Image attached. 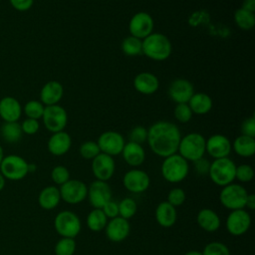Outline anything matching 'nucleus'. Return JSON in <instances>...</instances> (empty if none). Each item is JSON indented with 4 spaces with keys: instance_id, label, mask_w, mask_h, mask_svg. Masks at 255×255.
Wrapping results in <instances>:
<instances>
[{
    "instance_id": "obj_1",
    "label": "nucleus",
    "mask_w": 255,
    "mask_h": 255,
    "mask_svg": "<svg viewBox=\"0 0 255 255\" xmlns=\"http://www.w3.org/2000/svg\"><path fill=\"white\" fill-rule=\"evenodd\" d=\"M180 138L178 127L171 122L158 121L147 128L146 142L149 148L154 154L163 158L177 152Z\"/></svg>"
},
{
    "instance_id": "obj_2",
    "label": "nucleus",
    "mask_w": 255,
    "mask_h": 255,
    "mask_svg": "<svg viewBox=\"0 0 255 255\" xmlns=\"http://www.w3.org/2000/svg\"><path fill=\"white\" fill-rule=\"evenodd\" d=\"M171 51V43L164 34L151 33L142 40V54L153 61L166 60Z\"/></svg>"
},
{
    "instance_id": "obj_3",
    "label": "nucleus",
    "mask_w": 255,
    "mask_h": 255,
    "mask_svg": "<svg viewBox=\"0 0 255 255\" xmlns=\"http://www.w3.org/2000/svg\"><path fill=\"white\" fill-rule=\"evenodd\" d=\"M162 177L170 183H178L186 178L189 172V164L180 154L173 153L163 158L160 166Z\"/></svg>"
},
{
    "instance_id": "obj_4",
    "label": "nucleus",
    "mask_w": 255,
    "mask_h": 255,
    "mask_svg": "<svg viewBox=\"0 0 255 255\" xmlns=\"http://www.w3.org/2000/svg\"><path fill=\"white\" fill-rule=\"evenodd\" d=\"M206 138L198 132H190L181 136L177 153L187 161H194L204 156Z\"/></svg>"
},
{
    "instance_id": "obj_5",
    "label": "nucleus",
    "mask_w": 255,
    "mask_h": 255,
    "mask_svg": "<svg viewBox=\"0 0 255 255\" xmlns=\"http://www.w3.org/2000/svg\"><path fill=\"white\" fill-rule=\"evenodd\" d=\"M236 164L229 157L217 158L210 162L208 175L213 183L218 186H225L235 179Z\"/></svg>"
},
{
    "instance_id": "obj_6",
    "label": "nucleus",
    "mask_w": 255,
    "mask_h": 255,
    "mask_svg": "<svg viewBox=\"0 0 255 255\" xmlns=\"http://www.w3.org/2000/svg\"><path fill=\"white\" fill-rule=\"evenodd\" d=\"M248 192L241 184L230 183L222 187L219 193L220 203L227 209L236 210L245 208Z\"/></svg>"
},
{
    "instance_id": "obj_7",
    "label": "nucleus",
    "mask_w": 255,
    "mask_h": 255,
    "mask_svg": "<svg viewBox=\"0 0 255 255\" xmlns=\"http://www.w3.org/2000/svg\"><path fill=\"white\" fill-rule=\"evenodd\" d=\"M54 227L59 235L67 238H75L81 231L79 216L70 210L60 211L54 219Z\"/></svg>"
},
{
    "instance_id": "obj_8",
    "label": "nucleus",
    "mask_w": 255,
    "mask_h": 255,
    "mask_svg": "<svg viewBox=\"0 0 255 255\" xmlns=\"http://www.w3.org/2000/svg\"><path fill=\"white\" fill-rule=\"evenodd\" d=\"M0 172L5 178L10 180L23 179L29 172L28 162L23 157L16 154L4 156L0 165Z\"/></svg>"
},
{
    "instance_id": "obj_9",
    "label": "nucleus",
    "mask_w": 255,
    "mask_h": 255,
    "mask_svg": "<svg viewBox=\"0 0 255 255\" xmlns=\"http://www.w3.org/2000/svg\"><path fill=\"white\" fill-rule=\"evenodd\" d=\"M42 119L45 128L53 133L64 130L68 123L67 112L59 105L46 106Z\"/></svg>"
},
{
    "instance_id": "obj_10",
    "label": "nucleus",
    "mask_w": 255,
    "mask_h": 255,
    "mask_svg": "<svg viewBox=\"0 0 255 255\" xmlns=\"http://www.w3.org/2000/svg\"><path fill=\"white\" fill-rule=\"evenodd\" d=\"M61 199L69 204H78L83 202L88 195L87 184L79 179H69L60 185Z\"/></svg>"
},
{
    "instance_id": "obj_11",
    "label": "nucleus",
    "mask_w": 255,
    "mask_h": 255,
    "mask_svg": "<svg viewBox=\"0 0 255 255\" xmlns=\"http://www.w3.org/2000/svg\"><path fill=\"white\" fill-rule=\"evenodd\" d=\"M251 225V216L245 208L231 210L228 214L225 226L229 234L233 236H241L245 234Z\"/></svg>"
},
{
    "instance_id": "obj_12",
    "label": "nucleus",
    "mask_w": 255,
    "mask_h": 255,
    "mask_svg": "<svg viewBox=\"0 0 255 255\" xmlns=\"http://www.w3.org/2000/svg\"><path fill=\"white\" fill-rule=\"evenodd\" d=\"M97 143L100 147L101 152L111 156H115L122 153L126 141L124 136L120 132L115 130H107L101 133L97 140Z\"/></svg>"
},
{
    "instance_id": "obj_13",
    "label": "nucleus",
    "mask_w": 255,
    "mask_h": 255,
    "mask_svg": "<svg viewBox=\"0 0 255 255\" xmlns=\"http://www.w3.org/2000/svg\"><path fill=\"white\" fill-rule=\"evenodd\" d=\"M125 188L133 193H141L145 191L150 184L149 175L142 169L132 168L128 170L123 177Z\"/></svg>"
},
{
    "instance_id": "obj_14",
    "label": "nucleus",
    "mask_w": 255,
    "mask_h": 255,
    "mask_svg": "<svg viewBox=\"0 0 255 255\" xmlns=\"http://www.w3.org/2000/svg\"><path fill=\"white\" fill-rule=\"evenodd\" d=\"M153 19L146 12H137L129 20L128 30L131 36L143 40L153 30Z\"/></svg>"
},
{
    "instance_id": "obj_15",
    "label": "nucleus",
    "mask_w": 255,
    "mask_h": 255,
    "mask_svg": "<svg viewBox=\"0 0 255 255\" xmlns=\"http://www.w3.org/2000/svg\"><path fill=\"white\" fill-rule=\"evenodd\" d=\"M92 172L97 180L108 181L111 179L116 170V162L113 156L106 153H99L92 159Z\"/></svg>"
},
{
    "instance_id": "obj_16",
    "label": "nucleus",
    "mask_w": 255,
    "mask_h": 255,
    "mask_svg": "<svg viewBox=\"0 0 255 255\" xmlns=\"http://www.w3.org/2000/svg\"><path fill=\"white\" fill-rule=\"evenodd\" d=\"M87 197L94 208H102L112 199L111 186L107 181L96 179L88 186Z\"/></svg>"
},
{
    "instance_id": "obj_17",
    "label": "nucleus",
    "mask_w": 255,
    "mask_h": 255,
    "mask_svg": "<svg viewBox=\"0 0 255 255\" xmlns=\"http://www.w3.org/2000/svg\"><path fill=\"white\" fill-rule=\"evenodd\" d=\"M232 149L231 141L223 134H212L206 139L205 151L214 159L228 157Z\"/></svg>"
},
{
    "instance_id": "obj_18",
    "label": "nucleus",
    "mask_w": 255,
    "mask_h": 255,
    "mask_svg": "<svg viewBox=\"0 0 255 255\" xmlns=\"http://www.w3.org/2000/svg\"><path fill=\"white\" fill-rule=\"evenodd\" d=\"M169 98L176 104H187L192 95L194 94V88L192 84L186 79L173 80L167 90Z\"/></svg>"
},
{
    "instance_id": "obj_19",
    "label": "nucleus",
    "mask_w": 255,
    "mask_h": 255,
    "mask_svg": "<svg viewBox=\"0 0 255 255\" xmlns=\"http://www.w3.org/2000/svg\"><path fill=\"white\" fill-rule=\"evenodd\" d=\"M130 231V225L128 219L117 216L108 221L105 232L107 238L112 242H122L128 238Z\"/></svg>"
},
{
    "instance_id": "obj_20",
    "label": "nucleus",
    "mask_w": 255,
    "mask_h": 255,
    "mask_svg": "<svg viewBox=\"0 0 255 255\" xmlns=\"http://www.w3.org/2000/svg\"><path fill=\"white\" fill-rule=\"evenodd\" d=\"M134 89L142 95H152L159 88L157 77L149 72H141L133 79Z\"/></svg>"
},
{
    "instance_id": "obj_21",
    "label": "nucleus",
    "mask_w": 255,
    "mask_h": 255,
    "mask_svg": "<svg viewBox=\"0 0 255 255\" xmlns=\"http://www.w3.org/2000/svg\"><path fill=\"white\" fill-rule=\"evenodd\" d=\"M64 95V88L58 81H50L46 83L41 92L40 99L41 103L46 106L58 105Z\"/></svg>"
},
{
    "instance_id": "obj_22",
    "label": "nucleus",
    "mask_w": 255,
    "mask_h": 255,
    "mask_svg": "<svg viewBox=\"0 0 255 255\" xmlns=\"http://www.w3.org/2000/svg\"><path fill=\"white\" fill-rule=\"evenodd\" d=\"M72 145V138L71 135L62 130L58 132H54L49 140H48V149L49 151L57 156L64 155L69 151Z\"/></svg>"
},
{
    "instance_id": "obj_23",
    "label": "nucleus",
    "mask_w": 255,
    "mask_h": 255,
    "mask_svg": "<svg viewBox=\"0 0 255 255\" xmlns=\"http://www.w3.org/2000/svg\"><path fill=\"white\" fill-rule=\"evenodd\" d=\"M124 160L132 167L141 165L145 159V151L141 144L128 141L122 150Z\"/></svg>"
},
{
    "instance_id": "obj_24",
    "label": "nucleus",
    "mask_w": 255,
    "mask_h": 255,
    "mask_svg": "<svg viewBox=\"0 0 255 255\" xmlns=\"http://www.w3.org/2000/svg\"><path fill=\"white\" fill-rule=\"evenodd\" d=\"M154 216L158 225L164 228H169L176 222L177 211L176 208L167 201H162L156 206Z\"/></svg>"
},
{
    "instance_id": "obj_25",
    "label": "nucleus",
    "mask_w": 255,
    "mask_h": 255,
    "mask_svg": "<svg viewBox=\"0 0 255 255\" xmlns=\"http://www.w3.org/2000/svg\"><path fill=\"white\" fill-rule=\"evenodd\" d=\"M198 226L207 232H215L221 225V220L216 211L211 208H202L196 215Z\"/></svg>"
},
{
    "instance_id": "obj_26",
    "label": "nucleus",
    "mask_w": 255,
    "mask_h": 255,
    "mask_svg": "<svg viewBox=\"0 0 255 255\" xmlns=\"http://www.w3.org/2000/svg\"><path fill=\"white\" fill-rule=\"evenodd\" d=\"M21 112V105L15 98L5 97L0 101V117L5 122H17Z\"/></svg>"
},
{
    "instance_id": "obj_27",
    "label": "nucleus",
    "mask_w": 255,
    "mask_h": 255,
    "mask_svg": "<svg viewBox=\"0 0 255 255\" xmlns=\"http://www.w3.org/2000/svg\"><path fill=\"white\" fill-rule=\"evenodd\" d=\"M61 201L60 189L56 185H49L43 188L38 196L39 205L46 210H52Z\"/></svg>"
},
{
    "instance_id": "obj_28",
    "label": "nucleus",
    "mask_w": 255,
    "mask_h": 255,
    "mask_svg": "<svg viewBox=\"0 0 255 255\" xmlns=\"http://www.w3.org/2000/svg\"><path fill=\"white\" fill-rule=\"evenodd\" d=\"M187 105L189 106L192 114L205 115L212 109V100L205 93H194Z\"/></svg>"
},
{
    "instance_id": "obj_29",
    "label": "nucleus",
    "mask_w": 255,
    "mask_h": 255,
    "mask_svg": "<svg viewBox=\"0 0 255 255\" xmlns=\"http://www.w3.org/2000/svg\"><path fill=\"white\" fill-rule=\"evenodd\" d=\"M236 154L242 157H251L255 153V139L254 137L240 134L231 144Z\"/></svg>"
},
{
    "instance_id": "obj_30",
    "label": "nucleus",
    "mask_w": 255,
    "mask_h": 255,
    "mask_svg": "<svg viewBox=\"0 0 255 255\" xmlns=\"http://www.w3.org/2000/svg\"><path fill=\"white\" fill-rule=\"evenodd\" d=\"M108 218L101 208H94L87 216V226L91 231L100 232L105 229Z\"/></svg>"
},
{
    "instance_id": "obj_31",
    "label": "nucleus",
    "mask_w": 255,
    "mask_h": 255,
    "mask_svg": "<svg viewBox=\"0 0 255 255\" xmlns=\"http://www.w3.org/2000/svg\"><path fill=\"white\" fill-rule=\"evenodd\" d=\"M122 51L125 55L133 57L142 54V40L133 36L126 37L121 45Z\"/></svg>"
},
{
    "instance_id": "obj_32",
    "label": "nucleus",
    "mask_w": 255,
    "mask_h": 255,
    "mask_svg": "<svg viewBox=\"0 0 255 255\" xmlns=\"http://www.w3.org/2000/svg\"><path fill=\"white\" fill-rule=\"evenodd\" d=\"M21 125L17 122L5 123L1 128V135L8 142H17L22 137Z\"/></svg>"
},
{
    "instance_id": "obj_33",
    "label": "nucleus",
    "mask_w": 255,
    "mask_h": 255,
    "mask_svg": "<svg viewBox=\"0 0 255 255\" xmlns=\"http://www.w3.org/2000/svg\"><path fill=\"white\" fill-rule=\"evenodd\" d=\"M234 21L240 29L251 30L255 25V15L250 11L239 8L234 13Z\"/></svg>"
},
{
    "instance_id": "obj_34",
    "label": "nucleus",
    "mask_w": 255,
    "mask_h": 255,
    "mask_svg": "<svg viewBox=\"0 0 255 255\" xmlns=\"http://www.w3.org/2000/svg\"><path fill=\"white\" fill-rule=\"evenodd\" d=\"M76 241L74 238L62 237L55 245V254L56 255H74L76 251Z\"/></svg>"
},
{
    "instance_id": "obj_35",
    "label": "nucleus",
    "mask_w": 255,
    "mask_h": 255,
    "mask_svg": "<svg viewBox=\"0 0 255 255\" xmlns=\"http://www.w3.org/2000/svg\"><path fill=\"white\" fill-rule=\"evenodd\" d=\"M137 210V205L136 202L129 197H126L122 199L119 202V216L125 218V219H129L131 218Z\"/></svg>"
},
{
    "instance_id": "obj_36",
    "label": "nucleus",
    "mask_w": 255,
    "mask_h": 255,
    "mask_svg": "<svg viewBox=\"0 0 255 255\" xmlns=\"http://www.w3.org/2000/svg\"><path fill=\"white\" fill-rule=\"evenodd\" d=\"M44 105L39 102V101H29L25 107H24V112L26 114V116L29 119H34V120H38L40 118H42L43 113H44Z\"/></svg>"
},
{
    "instance_id": "obj_37",
    "label": "nucleus",
    "mask_w": 255,
    "mask_h": 255,
    "mask_svg": "<svg viewBox=\"0 0 255 255\" xmlns=\"http://www.w3.org/2000/svg\"><path fill=\"white\" fill-rule=\"evenodd\" d=\"M79 151L81 156L85 159H93L99 153H101V150L97 141H93V140H88L83 142L79 148Z\"/></svg>"
},
{
    "instance_id": "obj_38",
    "label": "nucleus",
    "mask_w": 255,
    "mask_h": 255,
    "mask_svg": "<svg viewBox=\"0 0 255 255\" xmlns=\"http://www.w3.org/2000/svg\"><path fill=\"white\" fill-rule=\"evenodd\" d=\"M202 255H230L229 248L222 242L213 241L205 245Z\"/></svg>"
},
{
    "instance_id": "obj_39",
    "label": "nucleus",
    "mask_w": 255,
    "mask_h": 255,
    "mask_svg": "<svg viewBox=\"0 0 255 255\" xmlns=\"http://www.w3.org/2000/svg\"><path fill=\"white\" fill-rule=\"evenodd\" d=\"M254 177V169L249 164H240L236 165L235 170V179L240 182H249Z\"/></svg>"
},
{
    "instance_id": "obj_40",
    "label": "nucleus",
    "mask_w": 255,
    "mask_h": 255,
    "mask_svg": "<svg viewBox=\"0 0 255 255\" xmlns=\"http://www.w3.org/2000/svg\"><path fill=\"white\" fill-rule=\"evenodd\" d=\"M51 178L54 183L62 185L70 179V171L64 165H56L51 171Z\"/></svg>"
},
{
    "instance_id": "obj_41",
    "label": "nucleus",
    "mask_w": 255,
    "mask_h": 255,
    "mask_svg": "<svg viewBox=\"0 0 255 255\" xmlns=\"http://www.w3.org/2000/svg\"><path fill=\"white\" fill-rule=\"evenodd\" d=\"M185 198H186V195L184 190L180 187H174L169 190L166 201L176 208L177 206H180L184 203Z\"/></svg>"
},
{
    "instance_id": "obj_42",
    "label": "nucleus",
    "mask_w": 255,
    "mask_h": 255,
    "mask_svg": "<svg viewBox=\"0 0 255 255\" xmlns=\"http://www.w3.org/2000/svg\"><path fill=\"white\" fill-rule=\"evenodd\" d=\"M175 119L182 124L188 123L192 118V112L187 104H177L174 109Z\"/></svg>"
},
{
    "instance_id": "obj_43",
    "label": "nucleus",
    "mask_w": 255,
    "mask_h": 255,
    "mask_svg": "<svg viewBox=\"0 0 255 255\" xmlns=\"http://www.w3.org/2000/svg\"><path fill=\"white\" fill-rule=\"evenodd\" d=\"M129 141L141 144L146 141L147 138V128L141 126H136L132 128L129 131Z\"/></svg>"
},
{
    "instance_id": "obj_44",
    "label": "nucleus",
    "mask_w": 255,
    "mask_h": 255,
    "mask_svg": "<svg viewBox=\"0 0 255 255\" xmlns=\"http://www.w3.org/2000/svg\"><path fill=\"white\" fill-rule=\"evenodd\" d=\"M193 167L195 172L198 175H208L209 167H210V161L206 158L200 157L193 161Z\"/></svg>"
},
{
    "instance_id": "obj_45",
    "label": "nucleus",
    "mask_w": 255,
    "mask_h": 255,
    "mask_svg": "<svg viewBox=\"0 0 255 255\" xmlns=\"http://www.w3.org/2000/svg\"><path fill=\"white\" fill-rule=\"evenodd\" d=\"M241 134L254 137L255 136V119L254 117L247 118L241 125Z\"/></svg>"
},
{
    "instance_id": "obj_46",
    "label": "nucleus",
    "mask_w": 255,
    "mask_h": 255,
    "mask_svg": "<svg viewBox=\"0 0 255 255\" xmlns=\"http://www.w3.org/2000/svg\"><path fill=\"white\" fill-rule=\"evenodd\" d=\"M40 125L38 123V120H34V119H26L22 125H21V128L22 131L24 133L27 134H34L39 130Z\"/></svg>"
},
{
    "instance_id": "obj_47",
    "label": "nucleus",
    "mask_w": 255,
    "mask_h": 255,
    "mask_svg": "<svg viewBox=\"0 0 255 255\" xmlns=\"http://www.w3.org/2000/svg\"><path fill=\"white\" fill-rule=\"evenodd\" d=\"M101 209L103 210L107 218L112 219L119 216V203L112 199L109 200Z\"/></svg>"
},
{
    "instance_id": "obj_48",
    "label": "nucleus",
    "mask_w": 255,
    "mask_h": 255,
    "mask_svg": "<svg viewBox=\"0 0 255 255\" xmlns=\"http://www.w3.org/2000/svg\"><path fill=\"white\" fill-rule=\"evenodd\" d=\"M34 0H10L11 5L18 11H26L33 5Z\"/></svg>"
},
{
    "instance_id": "obj_49",
    "label": "nucleus",
    "mask_w": 255,
    "mask_h": 255,
    "mask_svg": "<svg viewBox=\"0 0 255 255\" xmlns=\"http://www.w3.org/2000/svg\"><path fill=\"white\" fill-rule=\"evenodd\" d=\"M245 207H247L250 210H254L255 209V194L248 193L247 198H246Z\"/></svg>"
},
{
    "instance_id": "obj_50",
    "label": "nucleus",
    "mask_w": 255,
    "mask_h": 255,
    "mask_svg": "<svg viewBox=\"0 0 255 255\" xmlns=\"http://www.w3.org/2000/svg\"><path fill=\"white\" fill-rule=\"evenodd\" d=\"M241 8L254 13V11H255V0H244Z\"/></svg>"
},
{
    "instance_id": "obj_51",
    "label": "nucleus",
    "mask_w": 255,
    "mask_h": 255,
    "mask_svg": "<svg viewBox=\"0 0 255 255\" xmlns=\"http://www.w3.org/2000/svg\"><path fill=\"white\" fill-rule=\"evenodd\" d=\"M184 255H202V252L198 251V250H190V251L186 252Z\"/></svg>"
},
{
    "instance_id": "obj_52",
    "label": "nucleus",
    "mask_w": 255,
    "mask_h": 255,
    "mask_svg": "<svg viewBox=\"0 0 255 255\" xmlns=\"http://www.w3.org/2000/svg\"><path fill=\"white\" fill-rule=\"evenodd\" d=\"M5 186V177L3 176V174L0 172V191L4 188Z\"/></svg>"
},
{
    "instance_id": "obj_53",
    "label": "nucleus",
    "mask_w": 255,
    "mask_h": 255,
    "mask_svg": "<svg viewBox=\"0 0 255 255\" xmlns=\"http://www.w3.org/2000/svg\"><path fill=\"white\" fill-rule=\"evenodd\" d=\"M3 158H4V152H3V148L0 145V165H1V162H2Z\"/></svg>"
}]
</instances>
